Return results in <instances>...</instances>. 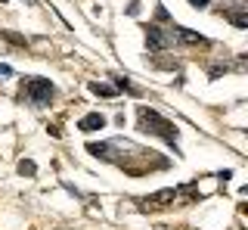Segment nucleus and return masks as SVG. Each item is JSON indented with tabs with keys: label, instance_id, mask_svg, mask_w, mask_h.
<instances>
[{
	"label": "nucleus",
	"instance_id": "f257e3e1",
	"mask_svg": "<svg viewBox=\"0 0 248 230\" xmlns=\"http://www.w3.org/2000/svg\"><path fill=\"white\" fill-rule=\"evenodd\" d=\"M137 115H140V128H143L146 134L161 137V140L170 143V147H174V152H177V128L170 125L168 118H161V115L155 112V109H149V106H140Z\"/></svg>",
	"mask_w": 248,
	"mask_h": 230
},
{
	"label": "nucleus",
	"instance_id": "f03ea898",
	"mask_svg": "<svg viewBox=\"0 0 248 230\" xmlns=\"http://www.w3.org/2000/svg\"><path fill=\"white\" fill-rule=\"evenodd\" d=\"M53 94H56L53 81H46V78H25V97L34 106H50Z\"/></svg>",
	"mask_w": 248,
	"mask_h": 230
},
{
	"label": "nucleus",
	"instance_id": "7ed1b4c3",
	"mask_svg": "<svg viewBox=\"0 0 248 230\" xmlns=\"http://www.w3.org/2000/svg\"><path fill=\"white\" fill-rule=\"evenodd\" d=\"M170 41H174V34L165 32L161 25H149V28H146V47H149V50H155V53H158V50H168Z\"/></svg>",
	"mask_w": 248,
	"mask_h": 230
},
{
	"label": "nucleus",
	"instance_id": "20e7f679",
	"mask_svg": "<svg viewBox=\"0 0 248 230\" xmlns=\"http://www.w3.org/2000/svg\"><path fill=\"white\" fill-rule=\"evenodd\" d=\"M174 196H177V190H158V193H152V196H146L143 199V209H165L168 202H174Z\"/></svg>",
	"mask_w": 248,
	"mask_h": 230
},
{
	"label": "nucleus",
	"instance_id": "39448f33",
	"mask_svg": "<svg viewBox=\"0 0 248 230\" xmlns=\"http://www.w3.org/2000/svg\"><path fill=\"white\" fill-rule=\"evenodd\" d=\"M103 125H106V118L99 112H90V115H84L81 121H78V131H84V134H93V131H103Z\"/></svg>",
	"mask_w": 248,
	"mask_h": 230
},
{
	"label": "nucleus",
	"instance_id": "423d86ee",
	"mask_svg": "<svg viewBox=\"0 0 248 230\" xmlns=\"http://www.w3.org/2000/svg\"><path fill=\"white\" fill-rule=\"evenodd\" d=\"M112 149H115V143H87V152L96 159H112Z\"/></svg>",
	"mask_w": 248,
	"mask_h": 230
},
{
	"label": "nucleus",
	"instance_id": "0eeeda50",
	"mask_svg": "<svg viewBox=\"0 0 248 230\" xmlns=\"http://www.w3.org/2000/svg\"><path fill=\"white\" fill-rule=\"evenodd\" d=\"M177 32V37L180 41H186V44H205V37H202L199 32H192V28H174Z\"/></svg>",
	"mask_w": 248,
	"mask_h": 230
},
{
	"label": "nucleus",
	"instance_id": "6e6552de",
	"mask_svg": "<svg viewBox=\"0 0 248 230\" xmlns=\"http://www.w3.org/2000/svg\"><path fill=\"white\" fill-rule=\"evenodd\" d=\"M90 94H96V97H115V94H118V90H115V87H108V84L90 81Z\"/></svg>",
	"mask_w": 248,
	"mask_h": 230
},
{
	"label": "nucleus",
	"instance_id": "1a4fd4ad",
	"mask_svg": "<svg viewBox=\"0 0 248 230\" xmlns=\"http://www.w3.org/2000/svg\"><path fill=\"white\" fill-rule=\"evenodd\" d=\"M115 90H124V94H130V97H140V90L127 78H115Z\"/></svg>",
	"mask_w": 248,
	"mask_h": 230
},
{
	"label": "nucleus",
	"instance_id": "9d476101",
	"mask_svg": "<svg viewBox=\"0 0 248 230\" xmlns=\"http://www.w3.org/2000/svg\"><path fill=\"white\" fill-rule=\"evenodd\" d=\"M34 171H37V168H34V162H31V159H22V162H19V174H28V178H31Z\"/></svg>",
	"mask_w": 248,
	"mask_h": 230
},
{
	"label": "nucleus",
	"instance_id": "9b49d317",
	"mask_svg": "<svg viewBox=\"0 0 248 230\" xmlns=\"http://www.w3.org/2000/svg\"><path fill=\"white\" fill-rule=\"evenodd\" d=\"M232 25H236V28H248V16H245V13H232Z\"/></svg>",
	"mask_w": 248,
	"mask_h": 230
},
{
	"label": "nucleus",
	"instance_id": "f8f14e48",
	"mask_svg": "<svg viewBox=\"0 0 248 230\" xmlns=\"http://www.w3.org/2000/svg\"><path fill=\"white\" fill-rule=\"evenodd\" d=\"M189 3H192V6H196V10H205V6H208V3H211V0H189Z\"/></svg>",
	"mask_w": 248,
	"mask_h": 230
},
{
	"label": "nucleus",
	"instance_id": "ddd939ff",
	"mask_svg": "<svg viewBox=\"0 0 248 230\" xmlns=\"http://www.w3.org/2000/svg\"><path fill=\"white\" fill-rule=\"evenodd\" d=\"M10 75H13V68H10V66H0V78H10Z\"/></svg>",
	"mask_w": 248,
	"mask_h": 230
},
{
	"label": "nucleus",
	"instance_id": "4468645a",
	"mask_svg": "<svg viewBox=\"0 0 248 230\" xmlns=\"http://www.w3.org/2000/svg\"><path fill=\"white\" fill-rule=\"evenodd\" d=\"M25 3H37V0H25Z\"/></svg>",
	"mask_w": 248,
	"mask_h": 230
}]
</instances>
